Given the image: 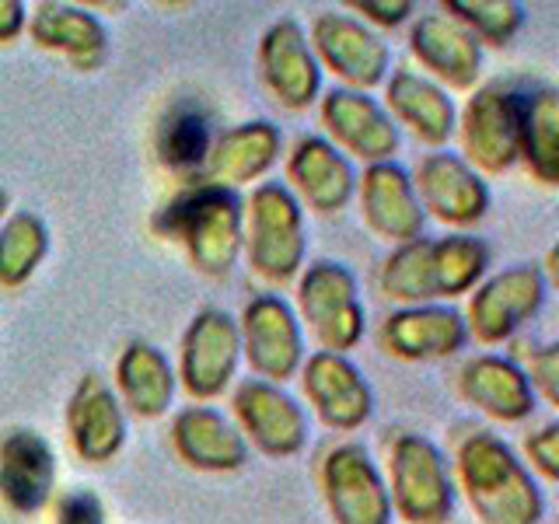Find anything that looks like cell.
Here are the masks:
<instances>
[{"mask_svg": "<svg viewBox=\"0 0 559 524\" xmlns=\"http://www.w3.org/2000/svg\"><path fill=\"white\" fill-rule=\"evenodd\" d=\"M116 395L140 419L165 416L175 398V371L157 346L133 340L116 360Z\"/></svg>", "mask_w": 559, "mask_h": 524, "instance_id": "29", "label": "cell"}, {"mask_svg": "<svg viewBox=\"0 0 559 524\" xmlns=\"http://www.w3.org/2000/svg\"><path fill=\"white\" fill-rule=\"evenodd\" d=\"M241 245L249 266L270 284H287L305 266V210L284 182H262L241 206Z\"/></svg>", "mask_w": 559, "mask_h": 524, "instance_id": "4", "label": "cell"}, {"mask_svg": "<svg viewBox=\"0 0 559 524\" xmlns=\"http://www.w3.org/2000/svg\"><path fill=\"white\" fill-rule=\"evenodd\" d=\"M528 378L532 392L542 395L549 402V406H559V346L549 343V346H538L528 354Z\"/></svg>", "mask_w": 559, "mask_h": 524, "instance_id": "34", "label": "cell"}, {"mask_svg": "<svg viewBox=\"0 0 559 524\" xmlns=\"http://www.w3.org/2000/svg\"><path fill=\"white\" fill-rule=\"evenodd\" d=\"M171 448L197 472H238L249 462V444L224 413L186 406L171 419Z\"/></svg>", "mask_w": 559, "mask_h": 524, "instance_id": "25", "label": "cell"}, {"mask_svg": "<svg viewBox=\"0 0 559 524\" xmlns=\"http://www.w3.org/2000/svg\"><path fill=\"white\" fill-rule=\"evenodd\" d=\"M157 162L171 171H197L206 165L214 136H210V119L197 102H179L165 112L162 127L154 136Z\"/></svg>", "mask_w": 559, "mask_h": 524, "instance_id": "31", "label": "cell"}, {"mask_svg": "<svg viewBox=\"0 0 559 524\" xmlns=\"http://www.w3.org/2000/svg\"><path fill=\"white\" fill-rule=\"evenodd\" d=\"M459 392L479 413L500 419V424H521L535 413V392L514 360L493 354L472 357L459 371Z\"/></svg>", "mask_w": 559, "mask_h": 524, "instance_id": "27", "label": "cell"}, {"mask_svg": "<svg viewBox=\"0 0 559 524\" xmlns=\"http://www.w3.org/2000/svg\"><path fill=\"white\" fill-rule=\"evenodd\" d=\"M322 122L332 136V147H343L367 165L392 162V154L399 151V127L384 112V105L367 92L332 87L322 98Z\"/></svg>", "mask_w": 559, "mask_h": 524, "instance_id": "18", "label": "cell"}, {"mask_svg": "<svg viewBox=\"0 0 559 524\" xmlns=\"http://www.w3.org/2000/svg\"><path fill=\"white\" fill-rule=\"evenodd\" d=\"M297 311L325 354H343L364 340V305L357 297V276L343 262H314L297 279Z\"/></svg>", "mask_w": 559, "mask_h": 524, "instance_id": "6", "label": "cell"}, {"mask_svg": "<svg viewBox=\"0 0 559 524\" xmlns=\"http://www.w3.org/2000/svg\"><path fill=\"white\" fill-rule=\"evenodd\" d=\"M489 266V249L476 235L416 238L399 245L381 266V290L392 301L419 308L462 297L479 284Z\"/></svg>", "mask_w": 559, "mask_h": 524, "instance_id": "1", "label": "cell"}, {"mask_svg": "<svg viewBox=\"0 0 559 524\" xmlns=\"http://www.w3.org/2000/svg\"><path fill=\"white\" fill-rule=\"evenodd\" d=\"M518 127L521 92L503 81H489L465 102L462 122L454 130L462 133L465 162L472 168L500 175L518 162Z\"/></svg>", "mask_w": 559, "mask_h": 524, "instance_id": "9", "label": "cell"}, {"mask_svg": "<svg viewBox=\"0 0 559 524\" xmlns=\"http://www.w3.org/2000/svg\"><path fill=\"white\" fill-rule=\"evenodd\" d=\"M441 11L486 46H507L524 25V4L518 0H448Z\"/></svg>", "mask_w": 559, "mask_h": 524, "instance_id": "33", "label": "cell"}, {"mask_svg": "<svg viewBox=\"0 0 559 524\" xmlns=\"http://www.w3.org/2000/svg\"><path fill=\"white\" fill-rule=\"evenodd\" d=\"M25 28L35 46L46 52H60L78 70H98L109 57V32L87 8L39 4Z\"/></svg>", "mask_w": 559, "mask_h": 524, "instance_id": "26", "label": "cell"}, {"mask_svg": "<svg viewBox=\"0 0 559 524\" xmlns=\"http://www.w3.org/2000/svg\"><path fill=\"white\" fill-rule=\"evenodd\" d=\"M57 524H105V507L92 489H70L57 503Z\"/></svg>", "mask_w": 559, "mask_h": 524, "instance_id": "36", "label": "cell"}, {"mask_svg": "<svg viewBox=\"0 0 559 524\" xmlns=\"http://www.w3.org/2000/svg\"><path fill=\"white\" fill-rule=\"evenodd\" d=\"M322 497L332 524H389L392 500L374 458L360 444H336L322 458Z\"/></svg>", "mask_w": 559, "mask_h": 524, "instance_id": "10", "label": "cell"}, {"mask_svg": "<svg viewBox=\"0 0 559 524\" xmlns=\"http://www.w3.org/2000/svg\"><path fill=\"white\" fill-rule=\"evenodd\" d=\"M409 49L427 70L424 78L444 92H472L483 70V49L472 35L448 14H424L409 28Z\"/></svg>", "mask_w": 559, "mask_h": 524, "instance_id": "20", "label": "cell"}, {"mask_svg": "<svg viewBox=\"0 0 559 524\" xmlns=\"http://www.w3.org/2000/svg\"><path fill=\"white\" fill-rule=\"evenodd\" d=\"M280 144L284 136L266 119H255V122H241V127L227 130L214 140L206 157V182L224 186V189H235L245 182H255L262 179L280 157Z\"/></svg>", "mask_w": 559, "mask_h": 524, "instance_id": "28", "label": "cell"}, {"mask_svg": "<svg viewBox=\"0 0 559 524\" xmlns=\"http://www.w3.org/2000/svg\"><path fill=\"white\" fill-rule=\"evenodd\" d=\"M459 483L483 524H542L546 497L518 454L497 433L476 430L459 444Z\"/></svg>", "mask_w": 559, "mask_h": 524, "instance_id": "2", "label": "cell"}, {"mask_svg": "<svg viewBox=\"0 0 559 524\" xmlns=\"http://www.w3.org/2000/svg\"><path fill=\"white\" fill-rule=\"evenodd\" d=\"M241 357L238 322L221 308H206L189 322L179 354V378L186 395L192 398H217L235 378Z\"/></svg>", "mask_w": 559, "mask_h": 524, "instance_id": "13", "label": "cell"}, {"mask_svg": "<svg viewBox=\"0 0 559 524\" xmlns=\"http://www.w3.org/2000/svg\"><path fill=\"white\" fill-rule=\"evenodd\" d=\"M49 231L39 214L17 210L0 224V287H22L43 266Z\"/></svg>", "mask_w": 559, "mask_h": 524, "instance_id": "32", "label": "cell"}, {"mask_svg": "<svg viewBox=\"0 0 559 524\" xmlns=\"http://www.w3.org/2000/svg\"><path fill=\"white\" fill-rule=\"evenodd\" d=\"M389 500L409 524H444L454 511V483L441 448L424 433H395L389 444Z\"/></svg>", "mask_w": 559, "mask_h": 524, "instance_id": "5", "label": "cell"}, {"mask_svg": "<svg viewBox=\"0 0 559 524\" xmlns=\"http://www.w3.org/2000/svg\"><path fill=\"white\" fill-rule=\"evenodd\" d=\"M241 200L235 189L197 182L154 214V235L179 241L206 276H227L241 255Z\"/></svg>", "mask_w": 559, "mask_h": 524, "instance_id": "3", "label": "cell"}, {"mask_svg": "<svg viewBox=\"0 0 559 524\" xmlns=\"http://www.w3.org/2000/svg\"><path fill=\"white\" fill-rule=\"evenodd\" d=\"M384 112L392 116L399 127H409L416 140H424L430 147H441L451 140L454 127H459V112L454 102L441 84L430 78L416 74L409 67L392 70V78L384 81Z\"/></svg>", "mask_w": 559, "mask_h": 524, "instance_id": "24", "label": "cell"}, {"mask_svg": "<svg viewBox=\"0 0 559 524\" xmlns=\"http://www.w3.org/2000/svg\"><path fill=\"white\" fill-rule=\"evenodd\" d=\"M4 214H8V192L0 189V224H4Z\"/></svg>", "mask_w": 559, "mask_h": 524, "instance_id": "39", "label": "cell"}, {"mask_svg": "<svg viewBox=\"0 0 559 524\" xmlns=\"http://www.w3.org/2000/svg\"><path fill=\"white\" fill-rule=\"evenodd\" d=\"M57 451L39 430L11 427L0 437V500L17 517L39 514L57 486Z\"/></svg>", "mask_w": 559, "mask_h": 524, "instance_id": "17", "label": "cell"}, {"mask_svg": "<svg viewBox=\"0 0 559 524\" xmlns=\"http://www.w3.org/2000/svg\"><path fill=\"white\" fill-rule=\"evenodd\" d=\"M287 179L297 203H308L314 214H336L357 192V171L349 157L325 136H301L287 157Z\"/></svg>", "mask_w": 559, "mask_h": 524, "instance_id": "21", "label": "cell"}, {"mask_svg": "<svg viewBox=\"0 0 559 524\" xmlns=\"http://www.w3.org/2000/svg\"><path fill=\"white\" fill-rule=\"evenodd\" d=\"M413 192L424 214L437 217L448 227H472L486 217L489 210V189L483 175L472 168L462 154L433 151L416 165Z\"/></svg>", "mask_w": 559, "mask_h": 524, "instance_id": "14", "label": "cell"}, {"mask_svg": "<svg viewBox=\"0 0 559 524\" xmlns=\"http://www.w3.org/2000/svg\"><path fill=\"white\" fill-rule=\"evenodd\" d=\"M241 354L259 381H270L284 389L305 364V332L297 322V311L280 294H259L241 311L238 322Z\"/></svg>", "mask_w": 559, "mask_h": 524, "instance_id": "7", "label": "cell"}, {"mask_svg": "<svg viewBox=\"0 0 559 524\" xmlns=\"http://www.w3.org/2000/svg\"><path fill=\"white\" fill-rule=\"evenodd\" d=\"M28 8L22 0H0V43H11L25 32Z\"/></svg>", "mask_w": 559, "mask_h": 524, "instance_id": "38", "label": "cell"}, {"mask_svg": "<svg viewBox=\"0 0 559 524\" xmlns=\"http://www.w3.org/2000/svg\"><path fill=\"white\" fill-rule=\"evenodd\" d=\"M259 78L270 95L290 112H301L319 98L322 67L308 46V32L294 17H280L259 39Z\"/></svg>", "mask_w": 559, "mask_h": 524, "instance_id": "15", "label": "cell"}, {"mask_svg": "<svg viewBox=\"0 0 559 524\" xmlns=\"http://www.w3.org/2000/svg\"><path fill=\"white\" fill-rule=\"evenodd\" d=\"M524 451H528V462L542 479L546 483L559 479V427L556 424L532 433L528 441H524Z\"/></svg>", "mask_w": 559, "mask_h": 524, "instance_id": "35", "label": "cell"}, {"mask_svg": "<svg viewBox=\"0 0 559 524\" xmlns=\"http://www.w3.org/2000/svg\"><path fill=\"white\" fill-rule=\"evenodd\" d=\"M546 294H549V279L542 276L538 266H528V262L489 276L468 297V314H462L468 336H476L479 343L511 340L546 305Z\"/></svg>", "mask_w": 559, "mask_h": 524, "instance_id": "11", "label": "cell"}, {"mask_svg": "<svg viewBox=\"0 0 559 524\" xmlns=\"http://www.w3.org/2000/svg\"><path fill=\"white\" fill-rule=\"evenodd\" d=\"M308 46L314 52V60H319V67L332 70L340 81H346L349 92H367V87H378L389 81L392 49L378 32H371L364 22H357V17L322 11L311 22Z\"/></svg>", "mask_w": 559, "mask_h": 524, "instance_id": "8", "label": "cell"}, {"mask_svg": "<svg viewBox=\"0 0 559 524\" xmlns=\"http://www.w3.org/2000/svg\"><path fill=\"white\" fill-rule=\"evenodd\" d=\"M354 11H360L367 22H374L381 28H399L402 22H409V14L416 11L409 0H357L349 4Z\"/></svg>", "mask_w": 559, "mask_h": 524, "instance_id": "37", "label": "cell"}, {"mask_svg": "<svg viewBox=\"0 0 559 524\" xmlns=\"http://www.w3.org/2000/svg\"><path fill=\"white\" fill-rule=\"evenodd\" d=\"M238 433L270 458H294L308 444V413L290 392L270 381H241L231 398Z\"/></svg>", "mask_w": 559, "mask_h": 524, "instance_id": "12", "label": "cell"}, {"mask_svg": "<svg viewBox=\"0 0 559 524\" xmlns=\"http://www.w3.org/2000/svg\"><path fill=\"white\" fill-rule=\"evenodd\" d=\"M518 157L542 186L559 182V95L552 87L521 92Z\"/></svg>", "mask_w": 559, "mask_h": 524, "instance_id": "30", "label": "cell"}, {"mask_svg": "<svg viewBox=\"0 0 559 524\" xmlns=\"http://www.w3.org/2000/svg\"><path fill=\"white\" fill-rule=\"evenodd\" d=\"M357 189H360V214L378 238L395 245L424 238L427 214L416 203L413 179L406 168H399L395 162L367 165L357 179Z\"/></svg>", "mask_w": 559, "mask_h": 524, "instance_id": "22", "label": "cell"}, {"mask_svg": "<svg viewBox=\"0 0 559 524\" xmlns=\"http://www.w3.org/2000/svg\"><path fill=\"white\" fill-rule=\"evenodd\" d=\"M301 384L314 416L329 430H360L374 413L371 384L364 381L360 367L343 354H311L301 364Z\"/></svg>", "mask_w": 559, "mask_h": 524, "instance_id": "16", "label": "cell"}, {"mask_svg": "<svg viewBox=\"0 0 559 524\" xmlns=\"http://www.w3.org/2000/svg\"><path fill=\"white\" fill-rule=\"evenodd\" d=\"M67 433L78 458L87 465L112 462L127 444V413L102 374H84L67 402Z\"/></svg>", "mask_w": 559, "mask_h": 524, "instance_id": "19", "label": "cell"}, {"mask_svg": "<svg viewBox=\"0 0 559 524\" xmlns=\"http://www.w3.org/2000/svg\"><path fill=\"white\" fill-rule=\"evenodd\" d=\"M468 340V329L459 308L419 305L389 314L381 325L384 354L399 360H441L459 354Z\"/></svg>", "mask_w": 559, "mask_h": 524, "instance_id": "23", "label": "cell"}]
</instances>
